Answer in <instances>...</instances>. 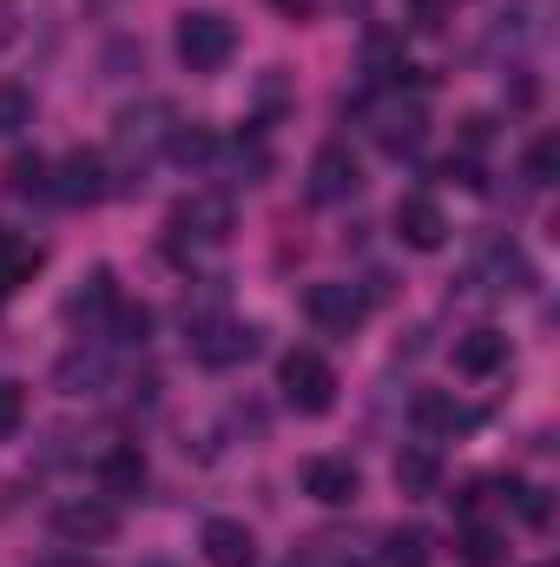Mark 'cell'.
<instances>
[{"mask_svg": "<svg viewBox=\"0 0 560 567\" xmlns=\"http://www.w3.org/2000/svg\"><path fill=\"white\" fill-rule=\"evenodd\" d=\"M508 363V337L501 330H468L462 343H455V370L462 377H495Z\"/></svg>", "mask_w": 560, "mask_h": 567, "instance_id": "cell-14", "label": "cell"}, {"mask_svg": "<svg viewBox=\"0 0 560 567\" xmlns=\"http://www.w3.org/2000/svg\"><path fill=\"white\" fill-rule=\"evenodd\" d=\"M113 303H120V284H113V271H106V265H93L86 278L66 290V317H73V323H80V317H86V323H100Z\"/></svg>", "mask_w": 560, "mask_h": 567, "instance_id": "cell-13", "label": "cell"}, {"mask_svg": "<svg viewBox=\"0 0 560 567\" xmlns=\"http://www.w3.org/2000/svg\"><path fill=\"white\" fill-rule=\"evenodd\" d=\"M198 548H205V561L211 567H258V542H251V528L231 522V515H211V522L198 528Z\"/></svg>", "mask_w": 560, "mask_h": 567, "instance_id": "cell-11", "label": "cell"}, {"mask_svg": "<svg viewBox=\"0 0 560 567\" xmlns=\"http://www.w3.org/2000/svg\"><path fill=\"white\" fill-rule=\"evenodd\" d=\"M172 231H178V238H198V245H218V238L231 231V198H225V192H191V198H178Z\"/></svg>", "mask_w": 560, "mask_h": 567, "instance_id": "cell-9", "label": "cell"}, {"mask_svg": "<svg viewBox=\"0 0 560 567\" xmlns=\"http://www.w3.org/2000/svg\"><path fill=\"white\" fill-rule=\"evenodd\" d=\"M139 488H145V455L133 442L106 449L100 455V495H139Z\"/></svg>", "mask_w": 560, "mask_h": 567, "instance_id": "cell-16", "label": "cell"}, {"mask_svg": "<svg viewBox=\"0 0 560 567\" xmlns=\"http://www.w3.org/2000/svg\"><path fill=\"white\" fill-rule=\"evenodd\" d=\"M271 7H278V13H290V20H303V13H310V0H271Z\"/></svg>", "mask_w": 560, "mask_h": 567, "instance_id": "cell-29", "label": "cell"}, {"mask_svg": "<svg viewBox=\"0 0 560 567\" xmlns=\"http://www.w3.org/2000/svg\"><path fill=\"white\" fill-rule=\"evenodd\" d=\"M231 53H238V27H231L225 13L198 7V13L178 20V60H185L191 73H218V66H231Z\"/></svg>", "mask_w": 560, "mask_h": 567, "instance_id": "cell-3", "label": "cell"}, {"mask_svg": "<svg viewBox=\"0 0 560 567\" xmlns=\"http://www.w3.org/2000/svg\"><path fill=\"white\" fill-rule=\"evenodd\" d=\"M396 238L409 245V251H442L448 245V218H442V205L435 198H403L396 205Z\"/></svg>", "mask_w": 560, "mask_h": 567, "instance_id": "cell-12", "label": "cell"}, {"mask_svg": "<svg viewBox=\"0 0 560 567\" xmlns=\"http://www.w3.org/2000/svg\"><path fill=\"white\" fill-rule=\"evenodd\" d=\"M356 488H363V475H356L350 455H310V462H303V495H310V502L343 508V502H356Z\"/></svg>", "mask_w": 560, "mask_h": 567, "instance_id": "cell-10", "label": "cell"}, {"mask_svg": "<svg viewBox=\"0 0 560 567\" xmlns=\"http://www.w3.org/2000/svg\"><path fill=\"white\" fill-rule=\"evenodd\" d=\"M521 172H528V185H548V178H554V133H541V140L528 145Z\"/></svg>", "mask_w": 560, "mask_h": 567, "instance_id": "cell-25", "label": "cell"}, {"mask_svg": "<svg viewBox=\"0 0 560 567\" xmlns=\"http://www.w3.org/2000/svg\"><path fill=\"white\" fill-rule=\"evenodd\" d=\"M488 133H495V120H488V113H468V120H462V145H468V152H481Z\"/></svg>", "mask_w": 560, "mask_h": 567, "instance_id": "cell-28", "label": "cell"}, {"mask_svg": "<svg viewBox=\"0 0 560 567\" xmlns=\"http://www.w3.org/2000/svg\"><path fill=\"white\" fill-rule=\"evenodd\" d=\"M7 185H13L20 198H46V192H53V172H46V158H33V152H20V158L7 165Z\"/></svg>", "mask_w": 560, "mask_h": 567, "instance_id": "cell-20", "label": "cell"}, {"mask_svg": "<svg viewBox=\"0 0 560 567\" xmlns=\"http://www.w3.org/2000/svg\"><path fill=\"white\" fill-rule=\"evenodd\" d=\"M278 390L297 416H330L336 410V370L317 350H290L278 363Z\"/></svg>", "mask_w": 560, "mask_h": 567, "instance_id": "cell-2", "label": "cell"}, {"mask_svg": "<svg viewBox=\"0 0 560 567\" xmlns=\"http://www.w3.org/2000/svg\"><path fill=\"white\" fill-rule=\"evenodd\" d=\"M53 528L66 542H106V535H120V508H113V495H73L53 508Z\"/></svg>", "mask_w": 560, "mask_h": 567, "instance_id": "cell-7", "label": "cell"}, {"mask_svg": "<svg viewBox=\"0 0 560 567\" xmlns=\"http://www.w3.org/2000/svg\"><path fill=\"white\" fill-rule=\"evenodd\" d=\"M422 106H390L383 113V126H376V140H383V152H416L422 145Z\"/></svg>", "mask_w": 560, "mask_h": 567, "instance_id": "cell-18", "label": "cell"}, {"mask_svg": "<svg viewBox=\"0 0 560 567\" xmlns=\"http://www.w3.org/2000/svg\"><path fill=\"white\" fill-rule=\"evenodd\" d=\"M27 126H33V93L7 80V86H0V140H20Z\"/></svg>", "mask_w": 560, "mask_h": 567, "instance_id": "cell-21", "label": "cell"}, {"mask_svg": "<svg viewBox=\"0 0 560 567\" xmlns=\"http://www.w3.org/2000/svg\"><path fill=\"white\" fill-rule=\"evenodd\" d=\"M396 488H403V495H435V488H442V455H435L428 442H409V449L396 455Z\"/></svg>", "mask_w": 560, "mask_h": 567, "instance_id": "cell-17", "label": "cell"}, {"mask_svg": "<svg viewBox=\"0 0 560 567\" xmlns=\"http://www.w3.org/2000/svg\"><path fill=\"white\" fill-rule=\"evenodd\" d=\"M416 423H422V429H462L468 416H462L448 396H422V403H416Z\"/></svg>", "mask_w": 560, "mask_h": 567, "instance_id": "cell-26", "label": "cell"}, {"mask_svg": "<svg viewBox=\"0 0 560 567\" xmlns=\"http://www.w3.org/2000/svg\"><path fill=\"white\" fill-rule=\"evenodd\" d=\"M106 377H113V363H106V350H100V343H80V350H66V357H60V390H73V396L106 390Z\"/></svg>", "mask_w": 560, "mask_h": 567, "instance_id": "cell-15", "label": "cell"}, {"mask_svg": "<svg viewBox=\"0 0 560 567\" xmlns=\"http://www.w3.org/2000/svg\"><path fill=\"white\" fill-rule=\"evenodd\" d=\"M172 152H178L185 165H205V158L218 152V140H211L205 126H178V133H172Z\"/></svg>", "mask_w": 560, "mask_h": 567, "instance_id": "cell-24", "label": "cell"}, {"mask_svg": "<svg viewBox=\"0 0 560 567\" xmlns=\"http://www.w3.org/2000/svg\"><path fill=\"white\" fill-rule=\"evenodd\" d=\"M508 561V542H501V528H462V567H501Z\"/></svg>", "mask_w": 560, "mask_h": 567, "instance_id": "cell-19", "label": "cell"}, {"mask_svg": "<svg viewBox=\"0 0 560 567\" xmlns=\"http://www.w3.org/2000/svg\"><path fill=\"white\" fill-rule=\"evenodd\" d=\"M20 416H27V396H20V383H0V442L20 429Z\"/></svg>", "mask_w": 560, "mask_h": 567, "instance_id": "cell-27", "label": "cell"}, {"mask_svg": "<svg viewBox=\"0 0 560 567\" xmlns=\"http://www.w3.org/2000/svg\"><path fill=\"white\" fill-rule=\"evenodd\" d=\"M178 133V113L165 106V100H145V106H126L120 113V126H113V152H120V165H126V178H145V165L172 145Z\"/></svg>", "mask_w": 560, "mask_h": 567, "instance_id": "cell-1", "label": "cell"}, {"mask_svg": "<svg viewBox=\"0 0 560 567\" xmlns=\"http://www.w3.org/2000/svg\"><path fill=\"white\" fill-rule=\"evenodd\" d=\"M191 350L205 370H238L258 357V323H191Z\"/></svg>", "mask_w": 560, "mask_h": 567, "instance_id": "cell-4", "label": "cell"}, {"mask_svg": "<svg viewBox=\"0 0 560 567\" xmlns=\"http://www.w3.org/2000/svg\"><path fill=\"white\" fill-rule=\"evenodd\" d=\"M383 561L390 567H428V535H422V528H396V535L383 542Z\"/></svg>", "mask_w": 560, "mask_h": 567, "instance_id": "cell-22", "label": "cell"}, {"mask_svg": "<svg viewBox=\"0 0 560 567\" xmlns=\"http://www.w3.org/2000/svg\"><path fill=\"white\" fill-rule=\"evenodd\" d=\"M113 185H106V158L100 152H66L60 165H53V198H66V205H100Z\"/></svg>", "mask_w": 560, "mask_h": 567, "instance_id": "cell-6", "label": "cell"}, {"mask_svg": "<svg viewBox=\"0 0 560 567\" xmlns=\"http://www.w3.org/2000/svg\"><path fill=\"white\" fill-rule=\"evenodd\" d=\"M356 185H363V172H356V152L343 140L323 145V152L310 158V205H343Z\"/></svg>", "mask_w": 560, "mask_h": 567, "instance_id": "cell-8", "label": "cell"}, {"mask_svg": "<svg viewBox=\"0 0 560 567\" xmlns=\"http://www.w3.org/2000/svg\"><path fill=\"white\" fill-rule=\"evenodd\" d=\"M152 337V310L145 303H113V343H145Z\"/></svg>", "mask_w": 560, "mask_h": 567, "instance_id": "cell-23", "label": "cell"}, {"mask_svg": "<svg viewBox=\"0 0 560 567\" xmlns=\"http://www.w3.org/2000/svg\"><path fill=\"white\" fill-rule=\"evenodd\" d=\"M303 310H310V323H317V330H330V337H350V330L363 323V290H356V284H343V278L310 284Z\"/></svg>", "mask_w": 560, "mask_h": 567, "instance_id": "cell-5", "label": "cell"}]
</instances>
